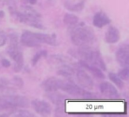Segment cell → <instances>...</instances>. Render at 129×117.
I'll return each mask as SVG.
<instances>
[{
  "instance_id": "obj_1",
  "label": "cell",
  "mask_w": 129,
  "mask_h": 117,
  "mask_svg": "<svg viewBox=\"0 0 129 117\" xmlns=\"http://www.w3.org/2000/svg\"><path fill=\"white\" fill-rule=\"evenodd\" d=\"M69 32L71 41L78 48H92L96 43V36L93 29L82 22L69 27Z\"/></svg>"
},
{
  "instance_id": "obj_2",
  "label": "cell",
  "mask_w": 129,
  "mask_h": 117,
  "mask_svg": "<svg viewBox=\"0 0 129 117\" xmlns=\"http://www.w3.org/2000/svg\"><path fill=\"white\" fill-rule=\"evenodd\" d=\"M9 12L11 15L21 23L33 27L37 29H44V26L42 23V17L36 10L30 6H24L21 11H19L16 8L10 6Z\"/></svg>"
},
{
  "instance_id": "obj_3",
  "label": "cell",
  "mask_w": 129,
  "mask_h": 117,
  "mask_svg": "<svg viewBox=\"0 0 129 117\" xmlns=\"http://www.w3.org/2000/svg\"><path fill=\"white\" fill-rule=\"evenodd\" d=\"M20 42L27 48H37L42 44L57 46V36L55 34H41L30 31H24L20 36Z\"/></svg>"
},
{
  "instance_id": "obj_4",
  "label": "cell",
  "mask_w": 129,
  "mask_h": 117,
  "mask_svg": "<svg viewBox=\"0 0 129 117\" xmlns=\"http://www.w3.org/2000/svg\"><path fill=\"white\" fill-rule=\"evenodd\" d=\"M71 55L80 61L85 62L88 64L96 66L103 71H106V64L103 59L101 53L97 49L92 48H78L70 51Z\"/></svg>"
},
{
  "instance_id": "obj_5",
  "label": "cell",
  "mask_w": 129,
  "mask_h": 117,
  "mask_svg": "<svg viewBox=\"0 0 129 117\" xmlns=\"http://www.w3.org/2000/svg\"><path fill=\"white\" fill-rule=\"evenodd\" d=\"M9 44L6 48V53L14 62V71L19 72L21 71L24 65V57L20 47L19 45L18 37L16 34H11L8 37Z\"/></svg>"
},
{
  "instance_id": "obj_6",
  "label": "cell",
  "mask_w": 129,
  "mask_h": 117,
  "mask_svg": "<svg viewBox=\"0 0 129 117\" xmlns=\"http://www.w3.org/2000/svg\"><path fill=\"white\" fill-rule=\"evenodd\" d=\"M61 90L66 92L67 93L70 94L72 96H74L79 99H96V94L94 92H89V90L82 88L79 85L74 82V80H68L64 79V85H63Z\"/></svg>"
},
{
  "instance_id": "obj_7",
  "label": "cell",
  "mask_w": 129,
  "mask_h": 117,
  "mask_svg": "<svg viewBox=\"0 0 129 117\" xmlns=\"http://www.w3.org/2000/svg\"><path fill=\"white\" fill-rule=\"evenodd\" d=\"M75 79L76 84L87 90H92L94 88V80L88 75V73L83 69L79 64H76L74 67V74H73V80Z\"/></svg>"
},
{
  "instance_id": "obj_8",
  "label": "cell",
  "mask_w": 129,
  "mask_h": 117,
  "mask_svg": "<svg viewBox=\"0 0 129 117\" xmlns=\"http://www.w3.org/2000/svg\"><path fill=\"white\" fill-rule=\"evenodd\" d=\"M45 96L50 102L53 103L56 106L57 113H58V112L63 113L64 112L63 111L64 110V104L67 99V97L64 94L60 93L57 91H54V92H47L45 93Z\"/></svg>"
},
{
  "instance_id": "obj_9",
  "label": "cell",
  "mask_w": 129,
  "mask_h": 117,
  "mask_svg": "<svg viewBox=\"0 0 129 117\" xmlns=\"http://www.w3.org/2000/svg\"><path fill=\"white\" fill-rule=\"evenodd\" d=\"M31 106L33 109L42 116H49L51 114L52 108L48 102L42 99H34L31 101Z\"/></svg>"
},
{
  "instance_id": "obj_10",
  "label": "cell",
  "mask_w": 129,
  "mask_h": 117,
  "mask_svg": "<svg viewBox=\"0 0 129 117\" xmlns=\"http://www.w3.org/2000/svg\"><path fill=\"white\" fill-rule=\"evenodd\" d=\"M64 79H61V78H57L55 77H51L42 83L41 86L44 92H54V91H58L61 90L63 85H64Z\"/></svg>"
},
{
  "instance_id": "obj_11",
  "label": "cell",
  "mask_w": 129,
  "mask_h": 117,
  "mask_svg": "<svg viewBox=\"0 0 129 117\" xmlns=\"http://www.w3.org/2000/svg\"><path fill=\"white\" fill-rule=\"evenodd\" d=\"M99 90H100L101 93L108 99H117L119 96L118 89L110 82H102L99 85Z\"/></svg>"
},
{
  "instance_id": "obj_12",
  "label": "cell",
  "mask_w": 129,
  "mask_h": 117,
  "mask_svg": "<svg viewBox=\"0 0 129 117\" xmlns=\"http://www.w3.org/2000/svg\"><path fill=\"white\" fill-rule=\"evenodd\" d=\"M116 59L120 66L126 67L129 64V49L128 44L125 43L118 48L116 52Z\"/></svg>"
},
{
  "instance_id": "obj_13",
  "label": "cell",
  "mask_w": 129,
  "mask_h": 117,
  "mask_svg": "<svg viewBox=\"0 0 129 117\" xmlns=\"http://www.w3.org/2000/svg\"><path fill=\"white\" fill-rule=\"evenodd\" d=\"M111 23V19L104 13V12H97L93 18V25L95 27L102 28L104 26H107Z\"/></svg>"
},
{
  "instance_id": "obj_14",
  "label": "cell",
  "mask_w": 129,
  "mask_h": 117,
  "mask_svg": "<svg viewBox=\"0 0 129 117\" xmlns=\"http://www.w3.org/2000/svg\"><path fill=\"white\" fill-rule=\"evenodd\" d=\"M120 39V34L116 27L110 26L105 34V41L110 44H114L118 42Z\"/></svg>"
},
{
  "instance_id": "obj_15",
  "label": "cell",
  "mask_w": 129,
  "mask_h": 117,
  "mask_svg": "<svg viewBox=\"0 0 129 117\" xmlns=\"http://www.w3.org/2000/svg\"><path fill=\"white\" fill-rule=\"evenodd\" d=\"M79 65L81 66L84 70H87L94 77L97 78H101V79H104L105 78L104 76V72L101 69H99L98 67L96 66H94V65H91V64H88L85 62H82V61H79Z\"/></svg>"
},
{
  "instance_id": "obj_16",
  "label": "cell",
  "mask_w": 129,
  "mask_h": 117,
  "mask_svg": "<svg viewBox=\"0 0 129 117\" xmlns=\"http://www.w3.org/2000/svg\"><path fill=\"white\" fill-rule=\"evenodd\" d=\"M85 3H86V0H81V1H78V2L66 1L64 6L66 7V9L68 10V11L79 13V12L83 10V8L85 6Z\"/></svg>"
},
{
  "instance_id": "obj_17",
  "label": "cell",
  "mask_w": 129,
  "mask_h": 117,
  "mask_svg": "<svg viewBox=\"0 0 129 117\" xmlns=\"http://www.w3.org/2000/svg\"><path fill=\"white\" fill-rule=\"evenodd\" d=\"M50 63L52 65H55L59 68V67H61V66L68 64V60H67V57L63 56V55H55L50 56Z\"/></svg>"
},
{
  "instance_id": "obj_18",
  "label": "cell",
  "mask_w": 129,
  "mask_h": 117,
  "mask_svg": "<svg viewBox=\"0 0 129 117\" xmlns=\"http://www.w3.org/2000/svg\"><path fill=\"white\" fill-rule=\"evenodd\" d=\"M80 20L76 15L73 14V13H66L64 16V23L68 27H71L73 26L76 25L79 23Z\"/></svg>"
},
{
  "instance_id": "obj_19",
  "label": "cell",
  "mask_w": 129,
  "mask_h": 117,
  "mask_svg": "<svg viewBox=\"0 0 129 117\" xmlns=\"http://www.w3.org/2000/svg\"><path fill=\"white\" fill-rule=\"evenodd\" d=\"M108 77H109L110 80H111L115 85H117L119 89L124 88V86H125L124 80H122L121 78L118 76V74H115V73H113V72H110L109 74H108Z\"/></svg>"
},
{
  "instance_id": "obj_20",
  "label": "cell",
  "mask_w": 129,
  "mask_h": 117,
  "mask_svg": "<svg viewBox=\"0 0 129 117\" xmlns=\"http://www.w3.org/2000/svg\"><path fill=\"white\" fill-rule=\"evenodd\" d=\"M46 56H47V51L46 50H41V51L37 52L36 54H35V55L32 58V61H31L32 65L33 66L36 65L37 63L40 61V59L43 58V57H46Z\"/></svg>"
},
{
  "instance_id": "obj_21",
  "label": "cell",
  "mask_w": 129,
  "mask_h": 117,
  "mask_svg": "<svg viewBox=\"0 0 129 117\" xmlns=\"http://www.w3.org/2000/svg\"><path fill=\"white\" fill-rule=\"evenodd\" d=\"M118 76L121 78L122 80H128L129 78V69H128V66L126 67H123L118 72Z\"/></svg>"
},
{
  "instance_id": "obj_22",
  "label": "cell",
  "mask_w": 129,
  "mask_h": 117,
  "mask_svg": "<svg viewBox=\"0 0 129 117\" xmlns=\"http://www.w3.org/2000/svg\"><path fill=\"white\" fill-rule=\"evenodd\" d=\"M8 41V35L6 34V32L3 30H0V48L6 44Z\"/></svg>"
},
{
  "instance_id": "obj_23",
  "label": "cell",
  "mask_w": 129,
  "mask_h": 117,
  "mask_svg": "<svg viewBox=\"0 0 129 117\" xmlns=\"http://www.w3.org/2000/svg\"><path fill=\"white\" fill-rule=\"evenodd\" d=\"M12 84L14 85L16 87H19V88H21V87L23 86V81H22L21 78H18V77H15V78H13Z\"/></svg>"
},
{
  "instance_id": "obj_24",
  "label": "cell",
  "mask_w": 129,
  "mask_h": 117,
  "mask_svg": "<svg viewBox=\"0 0 129 117\" xmlns=\"http://www.w3.org/2000/svg\"><path fill=\"white\" fill-rule=\"evenodd\" d=\"M1 64H2V66L4 68H8V67H10V65H11V63H10V61L8 60V59L3 58L2 60H1Z\"/></svg>"
},
{
  "instance_id": "obj_25",
  "label": "cell",
  "mask_w": 129,
  "mask_h": 117,
  "mask_svg": "<svg viewBox=\"0 0 129 117\" xmlns=\"http://www.w3.org/2000/svg\"><path fill=\"white\" fill-rule=\"evenodd\" d=\"M4 16H5L4 12H3V11H0V19L3 18V17H4Z\"/></svg>"
},
{
  "instance_id": "obj_26",
  "label": "cell",
  "mask_w": 129,
  "mask_h": 117,
  "mask_svg": "<svg viewBox=\"0 0 129 117\" xmlns=\"http://www.w3.org/2000/svg\"><path fill=\"white\" fill-rule=\"evenodd\" d=\"M21 1H23L24 3H27V2H28V0H21Z\"/></svg>"
}]
</instances>
